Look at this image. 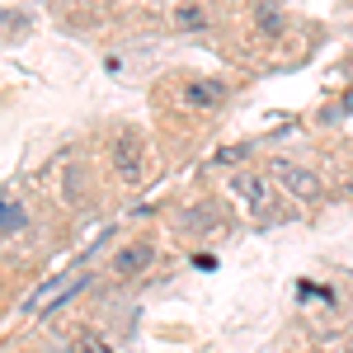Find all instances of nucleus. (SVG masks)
Here are the masks:
<instances>
[{
  "label": "nucleus",
  "instance_id": "obj_1",
  "mask_svg": "<svg viewBox=\"0 0 353 353\" xmlns=\"http://www.w3.org/2000/svg\"><path fill=\"white\" fill-rule=\"evenodd\" d=\"M109 161H113V174H118L123 184H141V174H146V141H141L137 128H128V132L113 137Z\"/></svg>",
  "mask_w": 353,
  "mask_h": 353
},
{
  "label": "nucleus",
  "instance_id": "obj_2",
  "mask_svg": "<svg viewBox=\"0 0 353 353\" xmlns=\"http://www.w3.org/2000/svg\"><path fill=\"white\" fill-rule=\"evenodd\" d=\"M231 198L241 203L245 212H254V217H264L273 208V189L264 174H254V170H241V174H231Z\"/></svg>",
  "mask_w": 353,
  "mask_h": 353
},
{
  "label": "nucleus",
  "instance_id": "obj_3",
  "mask_svg": "<svg viewBox=\"0 0 353 353\" xmlns=\"http://www.w3.org/2000/svg\"><path fill=\"white\" fill-rule=\"evenodd\" d=\"M273 174H278L288 189L297 193V198H316V193H321V179H316V170H306V165L278 161V165H273Z\"/></svg>",
  "mask_w": 353,
  "mask_h": 353
},
{
  "label": "nucleus",
  "instance_id": "obj_4",
  "mask_svg": "<svg viewBox=\"0 0 353 353\" xmlns=\"http://www.w3.org/2000/svg\"><path fill=\"white\" fill-rule=\"evenodd\" d=\"M179 99L189 104V109H217V104H226V85L221 81H189L184 90H179Z\"/></svg>",
  "mask_w": 353,
  "mask_h": 353
},
{
  "label": "nucleus",
  "instance_id": "obj_5",
  "mask_svg": "<svg viewBox=\"0 0 353 353\" xmlns=\"http://www.w3.org/2000/svg\"><path fill=\"white\" fill-rule=\"evenodd\" d=\"M151 259H156L151 241H132V245H123V250L113 254V269H118V278H137V273L146 269Z\"/></svg>",
  "mask_w": 353,
  "mask_h": 353
},
{
  "label": "nucleus",
  "instance_id": "obj_6",
  "mask_svg": "<svg viewBox=\"0 0 353 353\" xmlns=\"http://www.w3.org/2000/svg\"><path fill=\"white\" fill-rule=\"evenodd\" d=\"M283 10L273 5V0H259V10H254V28H259V38H283Z\"/></svg>",
  "mask_w": 353,
  "mask_h": 353
},
{
  "label": "nucleus",
  "instance_id": "obj_7",
  "mask_svg": "<svg viewBox=\"0 0 353 353\" xmlns=\"http://www.w3.org/2000/svg\"><path fill=\"white\" fill-rule=\"evenodd\" d=\"M24 226H28L24 203L10 198V193H0V236H14V231H24Z\"/></svg>",
  "mask_w": 353,
  "mask_h": 353
},
{
  "label": "nucleus",
  "instance_id": "obj_8",
  "mask_svg": "<svg viewBox=\"0 0 353 353\" xmlns=\"http://www.w3.org/2000/svg\"><path fill=\"white\" fill-rule=\"evenodd\" d=\"M174 24L184 28V33H198V28H208V10L193 5V0H184V5L174 10Z\"/></svg>",
  "mask_w": 353,
  "mask_h": 353
},
{
  "label": "nucleus",
  "instance_id": "obj_9",
  "mask_svg": "<svg viewBox=\"0 0 353 353\" xmlns=\"http://www.w3.org/2000/svg\"><path fill=\"white\" fill-rule=\"evenodd\" d=\"M76 353H118V349H113V344H104L99 334H85L81 344H76Z\"/></svg>",
  "mask_w": 353,
  "mask_h": 353
},
{
  "label": "nucleus",
  "instance_id": "obj_10",
  "mask_svg": "<svg viewBox=\"0 0 353 353\" xmlns=\"http://www.w3.org/2000/svg\"><path fill=\"white\" fill-rule=\"evenodd\" d=\"M0 24H5V28H14V33H24V28H28V14H24V10H14V14H5Z\"/></svg>",
  "mask_w": 353,
  "mask_h": 353
},
{
  "label": "nucleus",
  "instance_id": "obj_11",
  "mask_svg": "<svg viewBox=\"0 0 353 353\" xmlns=\"http://www.w3.org/2000/svg\"><path fill=\"white\" fill-rule=\"evenodd\" d=\"M349 193H353V189H349Z\"/></svg>",
  "mask_w": 353,
  "mask_h": 353
}]
</instances>
